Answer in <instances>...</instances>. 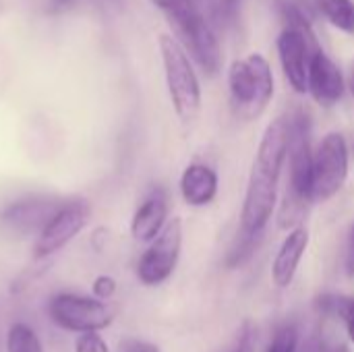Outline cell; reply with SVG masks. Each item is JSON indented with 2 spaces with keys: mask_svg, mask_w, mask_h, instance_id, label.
Here are the masks:
<instances>
[{
  "mask_svg": "<svg viewBox=\"0 0 354 352\" xmlns=\"http://www.w3.org/2000/svg\"><path fill=\"white\" fill-rule=\"evenodd\" d=\"M348 87H351V91H353V95H354V66H353V71H351V79H348Z\"/></svg>",
  "mask_w": 354,
  "mask_h": 352,
  "instance_id": "cell-28",
  "label": "cell"
},
{
  "mask_svg": "<svg viewBox=\"0 0 354 352\" xmlns=\"http://www.w3.org/2000/svg\"><path fill=\"white\" fill-rule=\"evenodd\" d=\"M158 46L174 112L180 120L189 122L199 114L201 108V85L191 56L170 33H160Z\"/></svg>",
  "mask_w": 354,
  "mask_h": 352,
  "instance_id": "cell-6",
  "label": "cell"
},
{
  "mask_svg": "<svg viewBox=\"0 0 354 352\" xmlns=\"http://www.w3.org/2000/svg\"><path fill=\"white\" fill-rule=\"evenodd\" d=\"M282 15L286 17V27L280 31L276 41L280 64L290 87L297 93H307L309 64L311 58L322 52V48L307 19L295 4L282 2Z\"/></svg>",
  "mask_w": 354,
  "mask_h": 352,
  "instance_id": "cell-4",
  "label": "cell"
},
{
  "mask_svg": "<svg viewBox=\"0 0 354 352\" xmlns=\"http://www.w3.org/2000/svg\"><path fill=\"white\" fill-rule=\"evenodd\" d=\"M122 352H160V349L156 344H149V342H139V340H131L124 344Z\"/></svg>",
  "mask_w": 354,
  "mask_h": 352,
  "instance_id": "cell-23",
  "label": "cell"
},
{
  "mask_svg": "<svg viewBox=\"0 0 354 352\" xmlns=\"http://www.w3.org/2000/svg\"><path fill=\"white\" fill-rule=\"evenodd\" d=\"M6 352H44L37 334L27 324H12L6 334Z\"/></svg>",
  "mask_w": 354,
  "mask_h": 352,
  "instance_id": "cell-17",
  "label": "cell"
},
{
  "mask_svg": "<svg viewBox=\"0 0 354 352\" xmlns=\"http://www.w3.org/2000/svg\"><path fill=\"white\" fill-rule=\"evenodd\" d=\"M286 156H288V116H278L268 124L249 174V185L241 212L243 234L259 237L268 226L276 210L278 185H280Z\"/></svg>",
  "mask_w": 354,
  "mask_h": 352,
  "instance_id": "cell-1",
  "label": "cell"
},
{
  "mask_svg": "<svg viewBox=\"0 0 354 352\" xmlns=\"http://www.w3.org/2000/svg\"><path fill=\"white\" fill-rule=\"evenodd\" d=\"M116 293V280L110 276H97L93 280V297L100 301H108L112 299V295Z\"/></svg>",
  "mask_w": 354,
  "mask_h": 352,
  "instance_id": "cell-22",
  "label": "cell"
},
{
  "mask_svg": "<svg viewBox=\"0 0 354 352\" xmlns=\"http://www.w3.org/2000/svg\"><path fill=\"white\" fill-rule=\"evenodd\" d=\"M346 274L354 276V226L351 230V239H348V245H346Z\"/></svg>",
  "mask_w": 354,
  "mask_h": 352,
  "instance_id": "cell-24",
  "label": "cell"
},
{
  "mask_svg": "<svg viewBox=\"0 0 354 352\" xmlns=\"http://www.w3.org/2000/svg\"><path fill=\"white\" fill-rule=\"evenodd\" d=\"M230 100L243 118H257L274 98V73L259 52L234 60L228 68Z\"/></svg>",
  "mask_w": 354,
  "mask_h": 352,
  "instance_id": "cell-5",
  "label": "cell"
},
{
  "mask_svg": "<svg viewBox=\"0 0 354 352\" xmlns=\"http://www.w3.org/2000/svg\"><path fill=\"white\" fill-rule=\"evenodd\" d=\"M75 352H110V349L97 332H87L77 336Z\"/></svg>",
  "mask_w": 354,
  "mask_h": 352,
  "instance_id": "cell-20",
  "label": "cell"
},
{
  "mask_svg": "<svg viewBox=\"0 0 354 352\" xmlns=\"http://www.w3.org/2000/svg\"><path fill=\"white\" fill-rule=\"evenodd\" d=\"M344 319H346V328H348V338H351V342H354V301Z\"/></svg>",
  "mask_w": 354,
  "mask_h": 352,
  "instance_id": "cell-26",
  "label": "cell"
},
{
  "mask_svg": "<svg viewBox=\"0 0 354 352\" xmlns=\"http://www.w3.org/2000/svg\"><path fill=\"white\" fill-rule=\"evenodd\" d=\"M64 201L50 197H27L8 203L0 212V222L19 234H39Z\"/></svg>",
  "mask_w": 354,
  "mask_h": 352,
  "instance_id": "cell-11",
  "label": "cell"
},
{
  "mask_svg": "<svg viewBox=\"0 0 354 352\" xmlns=\"http://www.w3.org/2000/svg\"><path fill=\"white\" fill-rule=\"evenodd\" d=\"M324 352H351L348 351V346L346 344H338V346H332V349H328V351Z\"/></svg>",
  "mask_w": 354,
  "mask_h": 352,
  "instance_id": "cell-27",
  "label": "cell"
},
{
  "mask_svg": "<svg viewBox=\"0 0 354 352\" xmlns=\"http://www.w3.org/2000/svg\"><path fill=\"white\" fill-rule=\"evenodd\" d=\"M307 247H309V230L305 226H297L286 234L272 263V280L278 288H288L292 284Z\"/></svg>",
  "mask_w": 354,
  "mask_h": 352,
  "instance_id": "cell-14",
  "label": "cell"
},
{
  "mask_svg": "<svg viewBox=\"0 0 354 352\" xmlns=\"http://www.w3.org/2000/svg\"><path fill=\"white\" fill-rule=\"evenodd\" d=\"M75 4V0H50V8L54 12H60V10H66Z\"/></svg>",
  "mask_w": 354,
  "mask_h": 352,
  "instance_id": "cell-25",
  "label": "cell"
},
{
  "mask_svg": "<svg viewBox=\"0 0 354 352\" xmlns=\"http://www.w3.org/2000/svg\"><path fill=\"white\" fill-rule=\"evenodd\" d=\"M288 191L280 214V228H297L305 207L313 201V151L311 120L307 112L297 110L288 116Z\"/></svg>",
  "mask_w": 354,
  "mask_h": 352,
  "instance_id": "cell-2",
  "label": "cell"
},
{
  "mask_svg": "<svg viewBox=\"0 0 354 352\" xmlns=\"http://www.w3.org/2000/svg\"><path fill=\"white\" fill-rule=\"evenodd\" d=\"M205 6H207L209 19L214 21L216 27L228 29L234 23L236 10H239L236 0H205Z\"/></svg>",
  "mask_w": 354,
  "mask_h": 352,
  "instance_id": "cell-18",
  "label": "cell"
},
{
  "mask_svg": "<svg viewBox=\"0 0 354 352\" xmlns=\"http://www.w3.org/2000/svg\"><path fill=\"white\" fill-rule=\"evenodd\" d=\"M326 19L340 31L354 33V2L353 0H317Z\"/></svg>",
  "mask_w": 354,
  "mask_h": 352,
  "instance_id": "cell-16",
  "label": "cell"
},
{
  "mask_svg": "<svg viewBox=\"0 0 354 352\" xmlns=\"http://www.w3.org/2000/svg\"><path fill=\"white\" fill-rule=\"evenodd\" d=\"M172 25L180 46L199 64V68L214 77L222 66V50L214 27L201 12L197 0H151Z\"/></svg>",
  "mask_w": 354,
  "mask_h": 352,
  "instance_id": "cell-3",
  "label": "cell"
},
{
  "mask_svg": "<svg viewBox=\"0 0 354 352\" xmlns=\"http://www.w3.org/2000/svg\"><path fill=\"white\" fill-rule=\"evenodd\" d=\"M299 351V330L295 324H284L276 330L268 352H297Z\"/></svg>",
  "mask_w": 354,
  "mask_h": 352,
  "instance_id": "cell-19",
  "label": "cell"
},
{
  "mask_svg": "<svg viewBox=\"0 0 354 352\" xmlns=\"http://www.w3.org/2000/svg\"><path fill=\"white\" fill-rule=\"evenodd\" d=\"M168 216V197L164 189H153L137 207L131 220V234L139 243H151L164 228Z\"/></svg>",
  "mask_w": 354,
  "mask_h": 352,
  "instance_id": "cell-13",
  "label": "cell"
},
{
  "mask_svg": "<svg viewBox=\"0 0 354 352\" xmlns=\"http://www.w3.org/2000/svg\"><path fill=\"white\" fill-rule=\"evenodd\" d=\"M48 317L64 332H102L114 322V311L106 301L73 293H58L48 301Z\"/></svg>",
  "mask_w": 354,
  "mask_h": 352,
  "instance_id": "cell-7",
  "label": "cell"
},
{
  "mask_svg": "<svg viewBox=\"0 0 354 352\" xmlns=\"http://www.w3.org/2000/svg\"><path fill=\"white\" fill-rule=\"evenodd\" d=\"M307 91L311 98L322 106V108H332L336 106L344 91H346V81L340 71V66L322 50L311 58L309 64V79H307Z\"/></svg>",
  "mask_w": 354,
  "mask_h": 352,
  "instance_id": "cell-12",
  "label": "cell"
},
{
  "mask_svg": "<svg viewBox=\"0 0 354 352\" xmlns=\"http://www.w3.org/2000/svg\"><path fill=\"white\" fill-rule=\"evenodd\" d=\"M255 346H257V334H255L253 324L247 322L241 330V336H239L236 346L232 349V352H255Z\"/></svg>",
  "mask_w": 354,
  "mask_h": 352,
  "instance_id": "cell-21",
  "label": "cell"
},
{
  "mask_svg": "<svg viewBox=\"0 0 354 352\" xmlns=\"http://www.w3.org/2000/svg\"><path fill=\"white\" fill-rule=\"evenodd\" d=\"M91 207L83 199L64 201L62 207L54 214V218L48 222V226L37 234L35 243V259L50 257L64 249L89 222Z\"/></svg>",
  "mask_w": 354,
  "mask_h": 352,
  "instance_id": "cell-10",
  "label": "cell"
},
{
  "mask_svg": "<svg viewBox=\"0 0 354 352\" xmlns=\"http://www.w3.org/2000/svg\"><path fill=\"white\" fill-rule=\"evenodd\" d=\"M180 195L187 205H209L218 195V174L205 164H189L180 176Z\"/></svg>",
  "mask_w": 354,
  "mask_h": 352,
  "instance_id": "cell-15",
  "label": "cell"
},
{
  "mask_svg": "<svg viewBox=\"0 0 354 352\" xmlns=\"http://www.w3.org/2000/svg\"><path fill=\"white\" fill-rule=\"evenodd\" d=\"M183 247V224L170 220L166 228L151 241L137 263V278L145 286H160L176 270Z\"/></svg>",
  "mask_w": 354,
  "mask_h": 352,
  "instance_id": "cell-9",
  "label": "cell"
},
{
  "mask_svg": "<svg viewBox=\"0 0 354 352\" xmlns=\"http://www.w3.org/2000/svg\"><path fill=\"white\" fill-rule=\"evenodd\" d=\"M348 176V143L340 133H328L313 151V201L332 199Z\"/></svg>",
  "mask_w": 354,
  "mask_h": 352,
  "instance_id": "cell-8",
  "label": "cell"
}]
</instances>
